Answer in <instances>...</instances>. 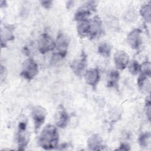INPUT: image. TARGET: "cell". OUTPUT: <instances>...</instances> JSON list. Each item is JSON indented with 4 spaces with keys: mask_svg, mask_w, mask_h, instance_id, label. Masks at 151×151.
<instances>
[{
    "mask_svg": "<svg viewBox=\"0 0 151 151\" xmlns=\"http://www.w3.org/2000/svg\"><path fill=\"white\" fill-rule=\"evenodd\" d=\"M38 72V67L32 59H28L23 65L21 76L28 80L33 79Z\"/></svg>",
    "mask_w": 151,
    "mask_h": 151,
    "instance_id": "3957f363",
    "label": "cell"
},
{
    "mask_svg": "<svg viewBox=\"0 0 151 151\" xmlns=\"http://www.w3.org/2000/svg\"><path fill=\"white\" fill-rule=\"evenodd\" d=\"M17 141L19 149L23 150L29 141L28 134L27 130V122H21L18 124V132L17 136Z\"/></svg>",
    "mask_w": 151,
    "mask_h": 151,
    "instance_id": "8992f818",
    "label": "cell"
},
{
    "mask_svg": "<svg viewBox=\"0 0 151 151\" xmlns=\"http://www.w3.org/2000/svg\"><path fill=\"white\" fill-rule=\"evenodd\" d=\"M150 108H151L150 101L149 99H147L146 100V103H145V112L149 119H150Z\"/></svg>",
    "mask_w": 151,
    "mask_h": 151,
    "instance_id": "cb8c5ba5",
    "label": "cell"
},
{
    "mask_svg": "<svg viewBox=\"0 0 151 151\" xmlns=\"http://www.w3.org/2000/svg\"><path fill=\"white\" fill-rule=\"evenodd\" d=\"M98 52L103 57H107L110 54L111 47L109 44L106 42L101 43L98 47Z\"/></svg>",
    "mask_w": 151,
    "mask_h": 151,
    "instance_id": "ffe728a7",
    "label": "cell"
},
{
    "mask_svg": "<svg viewBox=\"0 0 151 151\" xmlns=\"http://www.w3.org/2000/svg\"><path fill=\"white\" fill-rule=\"evenodd\" d=\"M91 22L88 19L79 21L77 25V32L81 37L89 36L90 33Z\"/></svg>",
    "mask_w": 151,
    "mask_h": 151,
    "instance_id": "2e32d148",
    "label": "cell"
},
{
    "mask_svg": "<svg viewBox=\"0 0 151 151\" xmlns=\"http://www.w3.org/2000/svg\"><path fill=\"white\" fill-rule=\"evenodd\" d=\"M59 135L57 128L51 124L47 125L42 130L38 139L40 146L45 150L54 149L57 147Z\"/></svg>",
    "mask_w": 151,
    "mask_h": 151,
    "instance_id": "6da1fadb",
    "label": "cell"
},
{
    "mask_svg": "<svg viewBox=\"0 0 151 151\" xmlns=\"http://www.w3.org/2000/svg\"><path fill=\"white\" fill-rule=\"evenodd\" d=\"M129 70L132 74L136 75L139 73V71H140V65L137 61L133 60L129 64Z\"/></svg>",
    "mask_w": 151,
    "mask_h": 151,
    "instance_id": "7402d4cb",
    "label": "cell"
},
{
    "mask_svg": "<svg viewBox=\"0 0 151 151\" xmlns=\"http://www.w3.org/2000/svg\"><path fill=\"white\" fill-rule=\"evenodd\" d=\"M140 14L141 16L146 20V21L150 22L151 18V5L150 2L144 4L142 6Z\"/></svg>",
    "mask_w": 151,
    "mask_h": 151,
    "instance_id": "d6986e66",
    "label": "cell"
},
{
    "mask_svg": "<svg viewBox=\"0 0 151 151\" xmlns=\"http://www.w3.org/2000/svg\"><path fill=\"white\" fill-rule=\"evenodd\" d=\"M31 114L32 119L34 120L35 131L37 132L44 123L47 112L44 107L40 106H37L34 107Z\"/></svg>",
    "mask_w": 151,
    "mask_h": 151,
    "instance_id": "5b68a950",
    "label": "cell"
},
{
    "mask_svg": "<svg viewBox=\"0 0 151 151\" xmlns=\"http://www.w3.org/2000/svg\"><path fill=\"white\" fill-rule=\"evenodd\" d=\"M14 27L12 25H6L4 28H1V46L5 47L7 41H11L14 39V35L13 32Z\"/></svg>",
    "mask_w": 151,
    "mask_h": 151,
    "instance_id": "5bb4252c",
    "label": "cell"
},
{
    "mask_svg": "<svg viewBox=\"0 0 151 151\" xmlns=\"http://www.w3.org/2000/svg\"><path fill=\"white\" fill-rule=\"evenodd\" d=\"M116 150H130V147L129 146V145L126 144V143H122V144H121L120 147L118 149H117Z\"/></svg>",
    "mask_w": 151,
    "mask_h": 151,
    "instance_id": "d4e9b609",
    "label": "cell"
},
{
    "mask_svg": "<svg viewBox=\"0 0 151 151\" xmlns=\"http://www.w3.org/2000/svg\"><path fill=\"white\" fill-rule=\"evenodd\" d=\"M84 78L88 85L95 87L100 80L99 70L97 68H91L87 70L85 72Z\"/></svg>",
    "mask_w": 151,
    "mask_h": 151,
    "instance_id": "4fadbf2b",
    "label": "cell"
},
{
    "mask_svg": "<svg viewBox=\"0 0 151 151\" xmlns=\"http://www.w3.org/2000/svg\"><path fill=\"white\" fill-rule=\"evenodd\" d=\"M38 47L41 54H45L55 48V42L48 34L44 33L39 37Z\"/></svg>",
    "mask_w": 151,
    "mask_h": 151,
    "instance_id": "277c9868",
    "label": "cell"
},
{
    "mask_svg": "<svg viewBox=\"0 0 151 151\" xmlns=\"http://www.w3.org/2000/svg\"><path fill=\"white\" fill-rule=\"evenodd\" d=\"M86 65L87 58L85 54H83L81 58L73 61L70 65V67L76 76H81L84 73Z\"/></svg>",
    "mask_w": 151,
    "mask_h": 151,
    "instance_id": "30bf717a",
    "label": "cell"
},
{
    "mask_svg": "<svg viewBox=\"0 0 151 151\" xmlns=\"http://www.w3.org/2000/svg\"><path fill=\"white\" fill-rule=\"evenodd\" d=\"M141 31L140 29H135L131 31L127 36V41L132 48L137 49L141 44Z\"/></svg>",
    "mask_w": 151,
    "mask_h": 151,
    "instance_id": "8fae6325",
    "label": "cell"
},
{
    "mask_svg": "<svg viewBox=\"0 0 151 151\" xmlns=\"http://www.w3.org/2000/svg\"><path fill=\"white\" fill-rule=\"evenodd\" d=\"M114 61L117 68L123 70L126 68L129 63V55L124 51H117L114 55Z\"/></svg>",
    "mask_w": 151,
    "mask_h": 151,
    "instance_id": "9c48e42d",
    "label": "cell"
},
{
    "mask_svg": "<svg viewBox=\"0 0 151 151\" xmlns=\"http://www.w3.org/2000/svg\"><path fill=\"white\" fill-rule=\"evenodd\" d=\"M88 148L91 150H100L103 149L102 139L98 134H93L87 141Z\"/></svg>",
    "mask_w": 151,
    "mask_h": 151,
    "instance_id": "9a60e30c",
    "label": "cell"
},
{
    "mask_svg": "<svg viewBox=\"0 0 151 151\" xmlns=\"http://www.w3.org/2000/svg\"><path fill=\"white\" fill-rule=\"evenodd\" d=\"M95 2L93 1L88 2L86 6L80 7L77 9L74 15V19L77 21H81L87 19L88 17L90 15L91 11L95 9Z\"/></svg>",
    "mask_w": 151,
    "mask_h": 151,
    "instance_id": "52a82bcc",
    "label": "cell"
},
{
    "mask_svg": "<svg viewBox=\"0 0 151 151\" xmlns=\"http://www.w3.org/2000/svg\"><path fill=\"white\" fill-rule=\"evenodd\" d=\"M54 121L57 126L64 128L67 126L68 122V114L63 106H60L54 116Z\"/></svg>",
    "mask_w": 151,
    "mask_h": 151,
    "instance_id": "ba28073f",
    "label": "cell"
},
{
    "mask_svg": "<svg viewBox=\"0 0 151 151\" xmlns=\"http://www.w3.org/2000/svg\"><path fill=\"white\" fill-rule=\"evenodd\" d=\"M150 134L147 133L141 134L139 138V143L140 146L143 147H147L150 142Z\"/></svg>",
    "mask_w": 151,
    "mask_h": 151,
    "instance_id": "44dd1931",
    "label": "cell"
},
{
    "mask_svg": "<svg viewBox=\"0 0 151 151\" xmlns=\"http://www.w3.org/2000/svg\"><path fill=\"white\" fill-rule=\"evenodd\" d=\"M69 41L68 38L62 32L58 33L55 42V57L58 58L65 57L67 54Z\"/></svg>",
    "mask_w": 151,
    "mask_h": 151,
    "instance_id": "7a4b0ae2",
    "label": "cell"
},
{
    "mask_svg": "<svg viewBox=\"0 0 151 151\" xmlns=\"http://www.w3.org/2000/svg\"><path fill=\"white\" fill-rule=\"evenodd\" d=\"M119 73L116 70L111 71L109 74L107 85L109 87H116L117 86L119 80Z\"/></svg>",
    "mask_w": 151,
    "mask_h": 151,
    "instance_id": "ac0fdd59",
    "label": "cell"
},
{
    "mask_svg": "<svg viewBox=\"0 0 151 151\" xmlns=\"http://www.w3.org/2000/svg\"><path fill=\"white\" fill-rule=\"evenodd\" d=\"M91 22V28L89 37L91 39H94L100 36L102 32L101 21L98 16L93 17Z\"/></svg>",
    "mask_w": 151,
    "mask_h": 151,
    "instance_id": "7c38bea8",
    "label": "cell"
},
{
    "mask_svg": "<svg viewBox=\"0 0 151 151\" xmlns=\"http://www.w3.org/2000/svg\"><path fill=\"white\" fill-rule=\"evenodd\" d=\"M140 70L142 71L141 73H143L146 75L148 77H150L151 75V68L150 63L149 61H145L140 65Z\"/></svg>",
    "mask_w": 151,
    "mask_h": 151,
    "instance_id": "603a6c76",
    "label": "cell"
},
{
    "mask_svg": "<svg viewBox=\"0 0 151 151\" xmlns=\"http://www.w3.org/2000/svg\"><path fill=\"white\" fill-rule=\"evenodd\" d=\"M149 77L146 75L141 73L137 79V84L140 90L145 92L150 91V82L149 80Z\"/></svg>",
    "mask_w": 151,
    "mask_h": 151,
    "instance_id": "e0dca14e",
    "label": "cell"
},
{
    "mask_svg": "<svg viewBox=\"0 0 151 151\" xmlns=\"http://www.w3.org/2000/svg\"><path fill=\"white\" fill-rule=\"evenodd\" d=\"M42 6H43L45 8H49L51 7L52 2L51 1H41Z\"/></svg>",
    "mask_w": 151,
    "mask_h": 151,
    "instance_id": "484cf974",
    "label": "cell"
}]
</instances>
